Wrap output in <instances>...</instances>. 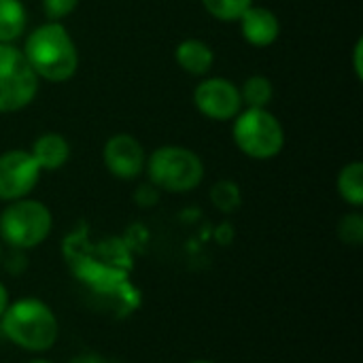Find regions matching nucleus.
Returning a JSON list of instances; mask_svg holds the SVG:
<instances>
[{
    "mask_svg": "<svg viewBox=\"0 0 363 363\" xmlns=\"http://www.w3.org/2000/svg\"><path fill=\"white\" fill-rule=\"evenodd\" d=\"M23 55L38 79L51 83H64L74 77L79 68V51L60 21H47L38 26L23 45Z\"/></svg>",
    "mask_w": 363,
    "mask_h": 363,
    "instance_id": "nucleus-1",
    "label": "nucleus"
},
{
    "mask_svg": "<svg viewBox=\"0 0 363 363\" xmlns=\"http://www.w3.org/2000/svg\"><path fill=\"white\" fill-rule=\"evenodd\" d=\"M0 325L15 347L30 353H47L60 336L53 311L36 298H23L9 304L0 317Z\"/></svg>",
    "mask_w": 363,
    "mask_h": 363,
    "instance_id": "nucleus-2",
    "label": "nucleus"
},
{
    "mask_svg": "<svg viewBox=\"0 0 363 363\" xmlns=\"http://www.w3.org/2000/svg\"><path fill=\"white\" fill-rule=\"evenodd\" d=\"M151 185L170 194H187L204 179V164L198 153L179 145H166L145 162Z\"/></svg>",
    "mask_w": 363,
    "mask_h": 363,
    "instance_id": "nucleus-3",
    "label": "nucleus"
},
{
    "mask_svg": "<svg viewBox=\"0 0 363 363\" xmlns=\"http://www.w3.org/2000/svg\"><path fill=\"white\" fill-rule=\"evenodd\" d=\"M53 228L51 211L38 200H15L0 213V238L13 251H28L47 240Z\"/></svg>",
    "mask_w": 363,
    "mask_h": 363,
    "instance_id": "nucleus-4",
    "label": "nucleus"
},
{
    "mask_svg": "<svg viewBox=\"0 0 363 363\" xmlns=\"http://www.w3.org/2000/svg\"><path fill=\"white\" fill-rule=\"evenodd\" d=\"M234 143L253 160H272L285 147V130L268 108H245L234 117Z\"/></svg>",
    "mask_w": 363,
    "mask_h": 363,
    "instance_id": "nucleus-5",
    "label": "nucleus"
},
{
    "mask_svg": "<svg viewBox=\"0 0 363 363\" xmlns=\"http://www.w3.org/2000/svg\"><path fill=\"white\" fill-rule=\"evenodd\" d=\"M38 91V77L30 68L21 49L0 43V113L26 108Z\"/></svg>",
    "mask_w": 363,
    "mask_h": 363,
    "instance_id": "nucleus-6",
    "label": "nucleus"
},
{
    "mask_svg": "<svg viewBox=\"0 0 363 363\" xmlns=\"http://www.w3.org/2000/svg\"><path fill=\"white\" fill-rule=\"evenodd\" d=\"M40 168L30 151L13 149L0 155V200L15 202L26 198L38 183Z\"/></svg>",
    "mask_w": 363,
    "mask_h": 363,
    "instance_id": "nucleus-7",
    "label": "nucleus"
},
{
    "mask_svg": "<svg viewBox=\"0 0 363 363\" xmlns=\"http://www.w3.org/2000/svg\"><path fill=\"white\" fill-rule=\"evenodd\" d=\"M194 104L204 117L215 121H230L242 111L240 89L223 77L204 79L194 91Z\"/></svg>",
    "mask_w": 363,
    "mask_h": 363,
    "instance_id": "nucleus-8",
    "label": "nucleus"
},
{
    "mask_svg": "<svg viewBox=\"0 0 363 363\" xmlns=\"http://www.w3.org/2000/svg\"><path fill=\"white\" fill-rule=\"evenodd\" d=\"M102 160L106 170L123 181L136 179L145 168V149L132 134H115L106 140Z\"/></svg>",
    "mask_w": 363,
    "mask_h": 363,
    "instance_id": "nucleus-9",
    "label": "nucleus"
},
{
    "mask_svg": "<svg viewBox=\"0 0 363 363\" xmlns=\"http://www.w3.org/2000/svg\"><path fill=\"white\" fill-rule=\"evenodd\" d=\"M240 32L242 38L253 45V47H270L279 34H281V23L279 17L266 9V6H255L251 4L242 15H240Z\"/></svg>",
    "mask_w": 363,
    "mask_h": 363,
    "instance_id": "nucleus-10",
    "label": "nucleus"
},
{
    "mask_svg": "<svg viewBox=\"0 0 363 363\" xmlns=\"http://www.w3.org/2000/svg\"><path fill=\"white\" fill-rule=\"evenodd\" d=\"M32 157L40 170H57L70 157L68 140L57 132H45L32 143Z\"/></svg>",
    "mask_w": 363,
    "mask_h": 363,
    "instance_id": "nucleus-11",
    "label": "nucleus"
},
{
    "mask_svg": "<svg viewBox=\"0 0 363 363\" xmlns=\"http://www.w3.org/2000/svg\"><path fill=\"white\" fill-rule=\"evenodd\" d=\"M177 64L187 72V74H196L202 77L211 70L213 62H215V53L211 49V45H206L200 38H185L177 45L174 51Z\"/></svg>",
    "mask_w": 363,
    "mask_h": 363,
    "instance_id": "nucleus-12",
    "label": "nucleus"
},
{
    "mask_svg": "<svg viewBox=\"0 0 363 363\" xmlns=\"http://www.w3.org/2000/svg\"><path fill=\"white\" fill-rule=\"evenodd\" d=\"M26 9L19 0H0V43L17 40L26 30Z\"/></svg>",
    "mask_w": 363,
    "mask_h": 363,
    "instance_id": "nucleus-13",
    "label": "nucleus"
},
{
    "mask_svg": "<svg viewBox=\"0 0 363 363\" xmlns=\"http://www.w3.org/2000/svg\"><path fill=\"white\" fill-rule=\"evenodd\" d=\"M338 194L345 202L359 208L363 204V164L351 162L338 174Z\"/></svg>",
    "mask_w": 363,
    "mask_h": 363,
    "instance_id": "nucleus-14",
    "label": "nucleus"
},
{
    "mask_svg": "<svg viewBox=\"0 0 363 363\" xmlns=\"http://www.w3.org/2000/svg\"><path fill=\"white\" fill-rule=\"evenodd\" d=\"M272 96H274L272 81L262 74L249 77L245 85L240 87V98H242V104H247V108H266Z\"/></svg>",
    "mask_w": 363,
    "mask_h": 363,
    "instance_id": "nucleus-15",
    "label": "nucleus"
},
{
    "mask_svg": "<svg viewBox=\"0 0 363 363\" xmlns=\"http://www.w3.org/2000/svg\"><path fill=\"white\" fill-rule=\"evenodd\" d=\"M211 202L215 204L217 211L230 215V213L238 211L240 204H242L240 187H238L234 181H228V179L217 181V183L213 185V189H211Z\"/></svg>",
    "mask_w": 363,
    "mask_h": 363,
    "instance_id": "nucleus-16",
    "label": "nucleus"
},
{
    "mask_svg": "<svg viewBox=\"0 0 363 363\" xmlns=\"http://www.w3.org/2000/svg\"><path fill=\"white\" fill-rule=\"evenodd\" d=\"M202 4L219 21H238L253 0H202Z\"/></svg>",
    "mask_w": 363,
    "mask_h": 363,
    "instance_id": "nucleus-17",
    "label": "nucleus"
},
{
    "mask_svg": "<svg viewBox=\"0 0 363 363\" xmlns=\"http://www.w3.org/2000/svg\"><path fill=\"white\" fill-rule=\"evenodd\" d=\"M338 236L349 247H359L363 242V217L359 213H349L338 223Z\"/></svg>",
    "mask_w": 363,
    "mask_h": 363,
    "instance_id": "nucleus-18",
    "label": "nucleus"
},
{
    "mask_svg": "<svg viewBox=\"0 0 363 363\" xmlns=\"http://www.w3.org/2000/svg\"><path fill=\"white\" fill-rule=\"evenodd\" d=\"M79 0H43V11L49 21H60L77 9Z\"/></svg>",
    "mask_w": 363,
    "mask_h": 363,
    "instance_id": "nucleus-19",
    "label": "nucleus"
},
{
    "mask_svg": "<svg viewBox=\"0 0 363 363\" xmlns=\"http://www.w3.org/2000/svg\"><path fill=\"white\" fill-rule=\"evenodd\" d=\"M136 202L140 206H153L157 202V187L155 185H145L136 191Z\"/></svg>",
    "mask_w": 363,
    "mask_h": 363,
    "instance_id": "nucleus-20",
    "label": "nucleus"
},
{
    "mask_svg": "<svg viewBox=\"0 0 363 363\" xmlns=\"http://www.w3.org/2000/svg\"><path fill=\"white\" fill-rule=\"evenodd\" d=\"M362 55H363V40L359 38V40L355 43V47H353V68H355V74H357V79H363Z\"/></svg>",
    "mask_w": 363,
    "mask_h": 363,
    "instance_id": "nucleus-21",
    "label": "nucleus"
},
{
    "mask_svg": "<svg viewBox=\"0 0 363 363\" xmlns=\"http://www.w3.org/2000/svg\"><path fill=\"white\" fill-rule=\"evenodd\" d=\"M68 363H108L102 355H98V353H81V355H77V357H72Z\"/></svg>",
    "mask_w": 363,
    "mask_h": 363,
    "instance_id": "nucleus-22",
    "label": "nucleus"
},
{
    "mask_svg": "<svg viewBox=\"0 0 363 363\" xmlns=\"http://www.w3.org/2000/svg\"><path fill=\"white\" fill-rule=\"evenodd\" d=\"M11 304V298H9V289L0 283V317L4 315L6 306Z\"/></svg>",
    "mask_w": 363,
    "mask_h": 363,
    "instance_id": "nucleus-23",
    "label": "nucleus"
},
{
    "mask_svg": "<svg viewBox=\"0 0 363 363\" xmlns=\"http://www.w3.org/2000/svg\"><path fill=\"white\" fill-rule=\"evenodd\" d=\"M28 363H51L49 359H32V362H28Z\"/></svg>",
    "mask_w": 363,
    "mask_h": 363,
    "instance_id": "nucleus-24",
    "label": "nucleus"
},
{
    "mask_svg": "<svg viewBox=\"0 0 363 363\" xmlns=\"http://www.w3.org/2000/svg\"><path fill=\"white\" fill-rule=\"evenodd\" d=\"M2 259H4V251H2V242H0V264H2Z\"/></svg>",
    "mask_w": 363,
    "mask_h": 363,
    "instance_id": "nucleus-25",
    "label": "nucleus"
},
{
    "mask_svg": "<svg viewBox=\"0 0 363 363\" xmlns=\"http://www.w3.org/2000/svg\"><path fill=\"white\" fill-rule=\"evenodd\" d=\"M191 363H213V362H204V359H198V362H191Z\"/></svg>",
    "mask_w": 363,
    "mask_h": 363,
    "instance_id": "nucleus-26",
    "label": "nucleus"
}]
</instances>
